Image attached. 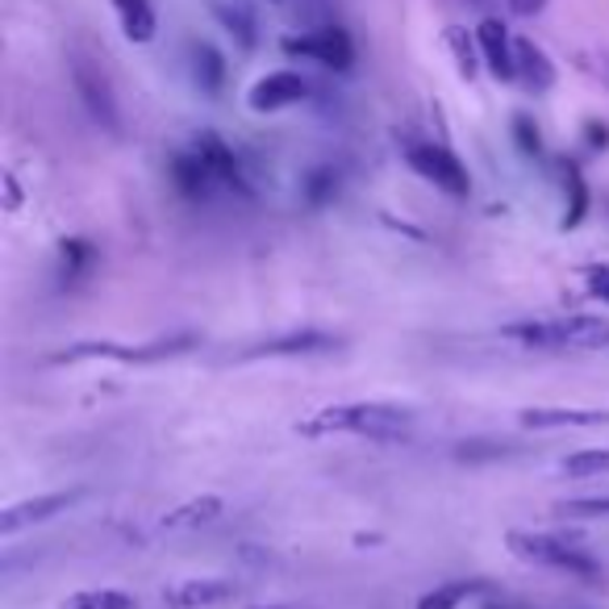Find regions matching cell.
I'll list each match as a JSON object with an SVG mask.
<instances>
[{"label": "cell", "instance_id": "obj_2", "mask_svg": "<svg viewBox=\"0 0 609 609\" xmlns=\"http://www.w3.org/2000/svg\"><path fill=\"white\" fill-rule=\"evenodd\" d=\"M414 426V409L405 405H384V401H359V405H339V409H321L318 422L305 430H351V434H368V439H401Z\"/></svg>", "mask_w": 609, "mask_h": 609}, {"label": "cell", "instance_id": "obj_30", "mask_svg": "<svg viewBox=\"0 0 609 609\" xmlns=\"http://www.w3.org/2000/svg\"><path fill=\"white\" fill-rule=\"evenodd\" d=\"M505 4H509L513 17H538L547 9V0H505Z\"/></svg>", "mask_w": 609, "mask_h": 609}, {"label": "cell", "instance_id": "obj_20", "mask_svg": "<svg viewBox=\"0 0 609 609\" xmlns=\"http://www.w3.org/2000/svg\"><path fill=\"white\" fill-rule=\"evenodd\" d=\"M563 192H568L563 230H572V226H581L584 213H588V185H584V176H581V167H576V163H568V167H563Z\"/></svg>", "mask_w": 609, "mask_h": 609}, {"label": "cell", "instance_id": "obj_7", "mask_svg": "<svg viewBox=\"0 0 609 609\" xmlns=\"http://www.w3.org/2000/svg\"><path fill=\"white\" fill-rule=\"evenodd\" d=\"M305 92H309L305 76H296V72H271L264 80H255V88L246 92V105L255 109V113H280V109L289 105H301Z\"/></svg>", "mask_w": 609, "mask_h": 609}, {"label": "cell", "instance_id": "obj_28", "mask_svg": "<svg viewBox=\"0 0 609 609\" xmlns=\"http://www.w3.org/2000/svg\"><path fill=\"white\" fill-rule=\"evenodd\" d=\"M88 259H92V246L88 242H63V271L67 276H80Z\"/></svg>", "mask_w": 609, "mask_h": 609}, {"label": "cell", "instance_id": "obj_8", "mask_svg": "<svg viewBox=\"0 0 609 609\" xmlns=\"http://www.w3.org/2000/svg\"><path fill=\"white\" fill-rule=\"evenodd\" d=\"M477 42H480V54H484V67L493 72V80H518V63H513V38H509V29L497 22V17H484L477 26Z\"/></svg>", "mask_w": 609, "mask_h": 609}, {"label": "cell", "instance_id": "obj_22", "mask_svg": "<svg viewBox=\"0 0 609 609\" xmlns=\"http://www.w3.org/2000/svg\"><path fill=\"white\" fill-rule=\"evenodd\" d=\"M59 609H134V597L130 593H117V588H88V593L67 597Z\"/></svg>", "mask_w": 609, "mask_h": 609}, {"label": "cell", "instance_id": "obj_24", "mask_svg": "<svg viewBox=\"0 0 609 609\" xmlns=\"http://www.w3.org/2000/svg\"><path fill=\"white\" fill-rule=\"evenodd\" d=\"M480 584L477 581H459V584H443V588H434V593H426L418 609H459L464 597H472Z\"/></svg>", "mask_w": 609, "mask_h": 609}, {"label": "cell", "instance_id": "obj_12", "mask_svg": "<svg viewBox=\"0 0 609 609\" xmlns=\"http://www.w3.org/2000/svg\"><path fill=\"white\" fill-rule=\"evenodd\" d=\"M192 151L201 155V160L210 163L213 167V176H217V185H226V188H246V176H242V167H239V155L217 138L213 130H205L196 142H192Z\"/></svg>", "mask_w": 609, "mask_h": 609}, {"label": "cell", "instance_id": "obj_10", "mask_svg": "<svg viewBox=\"0 0 609 609\" xmlns=\"http://www.w3.org/2000/svg\"><path fill=\"white\" fill-rule=\"evenodd\" d=\"M513 63H518V84L526 92H551L556 84V63L547 59V51L530 38H513Z\"/></svg>", "mask_w": 609, "mask_h": 609}, {"label": "cell", "instance_id": "obj_16", "mask_svg": "<svg viewBox=\"0 0 609 609\" xmlns=\"http://www.w3.org/2000/svg\"><path fill=\"white\" fill-rule=\"evenodd\" d=\"M192 80L205 97H217L226 88V59L210 42H192Z\"/></svg>", "mask_w": 609, "mask_h": 609}, {"label": "cell", "instance_id": "obj_13", "mask_svg": "<svg viewBox=\"0 0 609 609\" xmlns=\"http://www.w3.org/2000/svg\"><path fill=\"white\" fill-rule=\"evenodd\" d=\"M172 180L176 188L185 192V196H210V188L217 185V176H213V167L196 151H180V155H172Z\"/></svg>", "mask_w": 609, "mask_h": 609}, {"label": "cell", "instance_id": "obj_31", "mask_svg": "<svg viewBox=\"0 0 609 609\" xmlns=\"http://www.w3.org/2000/svg\"><path fill=\"white\" fill-rule=\"evenodd\" d=\"M584 134H588V142H593V147H609V126H601V122H588Z\"/></svg>", "mask_w": 609, "mask_h": 609}, {"label": "cell", "instance_id": "obj_9", "mask_svg": "<svg viewBox=\"0 0 609 609\" xmlns=\"http://www.w3.org/2000/svg\"><path fill=\"white\" fill-rule=\"evenodd\" d=\"M72 502H76V493H42V497L9 505V509L0 513V534H17V530L38 526V522H51L54 513H63Z\"/></svg>", "mask_w": 609, "mask_h": 609}, {"label": "cell", "instance_id": "obj_14", "mask_svg": "<svg viewBox=\"0 0 609 609\" xmlns=\"http://www.w3.org/2000/svg\"><path fill=\"white\" fill-rule=\"evenodd\" d=\"M113 13L122 22V34L130 42H138V47L151 42L155 29H160V17H155V4L151 0H113Z\"/></svg>", "mask_w": 609, "mask_h": 609}, {"label": "cell", "instance_id": "obj_25", "mask_svg": "<svg viewBox=\"0 0 609 609\" xmlns=\"http://www.w3.org/2000/svg\"><path fill=\"white\" fill-rule=\"evenodd\" d=\"M556 513H563V518H609V497H576V502H559Z\"/></svg>", "mask_w": 609, "mask_h": 609}, {"label": "cell", "instance_id": "obj_11", "mask_svg": "<svg viewBox=\"0 0 609 609\" xmlns=\"http://www.w3.org/2000/svg\"><path fill=\"white\" fill-rule=\"evenodd\" d=\"M530 430H559V426H609V409H568V405H534L522 409Z\"/></svg>", "mask_w": 609, "mask_h": 609}, {"label": "cell", "instance_id": "obj_3", "mask_svg": "<svg viewBox=\"0 0 609 609\" xmlns=\"http://www.w3.org/2000/svg\"><path fill=\"white\" fill-rule=\"evenodd\" d=\"M509 551L526 563H538V568H559V572H572V576H597V559L563 543V538H551V534H530V530H509Z\"/></svg>", "mask_w": 609, "mask_h": 609}, {"label": "cell", "instance_id": "obj_26", "mask_svg": "<svg viewBox=\"0 0 609 609\" xmlns=\"http://www.w3.org/2000/svg\"><path fill=\"white\" fill-rule=\"evenodd\" d=\"M513 138H518V151H522V155H530V160L543 155V138H538L530 117H513Z\"/></svg>", "mask_w": 609, "mask_h": 609}, {"label": "cell", "instance_id": "obj_33", "mask_svg": "<svg viewBox=\"0 0 609 609\" xmlns=\"http://www.w3.org/2000/svg\"><path fill=\"white\" fill-rule=\"evenodd\" d=\"M601 76H606V84H609V54H601Z\"/></svg>", "mask_w": 609, "mask_h": 609}, {"label": "cell", "instance_id": "obj_15", "mask_svg": "<svg viewBox=\"0 0 609 609\" xmlns=\"http://www.w3.org/2000/svg\"><path fill=\"white\" fill-rule=\"evenodd\" d=\"M326 351H339V339L321 334V330H305V334H289V339H271L264 346H251L246 355H326Z\"/></svg>", "mask_w": 609, "mask_h": 609}, {"label": "cell", "instance_id": "obj_5", "mask_svg": "<svg viewBox=\"0 0 609 609\" xmlns=\"http://www.w3.org/2000/svg\"><path fill=\"white\" fill-rule=\"evenodd\" d=\"M284 54L314 59V63L330 67V72H351V63H355V42H351V34H346L343 26L321 22V26L309 29V34H292V38H284Z\"/></svg>", "mask_w": 609, "mask_h": 609}, {"label": "cell", "instance_id": "obj_6", "mask_svg": "<svg viewBox=\"0 0 609 609\" xmlns=\"http://www.w3.org/2000/svg\"><path fill=\"white\" fill-rule=\"evenodd\" d=\"M405 163H409L422 180H430V185L451 192V196H468V192H472L468 167L455 160V151L439 147V142H414V147H405Z\"/></svg>", "mask_w": 609, "mask_h": 609}, {"label": "cell", "instance_id": "obj_4", "mask_svg": "<svg viewBox=\"0 0 609 609\" xmlns=\"http://www.w3.org/2000/svg\"><path fill=\"white\" fill-rule=\"evenodd\" d=\"M72 84H76V97L80 105L88 109V117L109 134H122V109H117V97H113V84H109L105 67L88 54H72Z\"/></svg>", "mask_w": 609, "mask_h": 609}, {"label": "cell", "instance_id": "obj_19", "mask_svg": "<svg viewBox=\"0 0 609 609\" xmlns=\"http://www.w3.org/2000/svg\"><path fill=\"white\" fill-rule=\"evenodd\" d=\"M217 22L234 34V42H239L242 51H255V42H259V26H255V13L239 4V0H226V4H217Z\"/></svg>", "mask_w": 609, "mask_h": 609}, {"label": "cell", "instance_id": "obj_23", "mask_svg": "<svg viewBox=\"0 0 609 609\" xmlns=\"http://www.w3.org/2000/svg\"><path fill=\"white\" fill-rule=\"evenodd\" d=\"M217 513H221V497H201V502H188L176 513H167L163 526H196V522H213Z\"/></svg>", "mask_w": 609, "mask_h": 609}, {"label": "cell", "instance_id": "obj_35", "mask_svg": "<svg viewBox=\"0 0 609 609\" xmlns=\"http://www.w3.org/2000/svg\"><path fill=\"white\" fill-rule=\"evenodd\" d=\"M267 609H284V606H267Z\"/></svg>", "mask_w": 609, "mask_h": 609}, {"label": "cell", "instance_id": "obj_34", "mask_svg": "<svg viewBox=\"0 0 609 609\" xmlns=\"http://www.w3.org/2000/svg\"><path fill=\"white\" fill-rule=\"evenodd\" d=\"M484 609H522V606H505V601H493V606H484Z\"/></svg>", "mask_w": 609, "mask_h": 609}, {"label": "cell", "instance_id": "obj_1", "mask_svg": "<svg viewBox=\"0 0 609 609\" xmlns=\"http://www.w3.org/2000/svg\"><path fill=\"white\" fill-rule=\"evenodd\" d=\"M505 339L534 351H601L609 346L606 318H556V321H513L502 330Z\"/></svg>", "mask_w": 609, "mask_h": 609}, {"label": "cell", "instance_id": "obj_29", "mask_svg": "<svg viewBox=\"0 0 609 609\" xmlns=\"http://www.w3.org/2000/svg\"><path fill=\"white\" fill-rule=\"evenodd\" d=\"M588 292L609 305V267H593V271H588Z\"/></svg>", "mask_w": 609, "mask_h": 609}, {"label": "cell", "instance_id": "obj_32", "mask_svg": "<svg viewBox=\"0 0 609 609\" xmlns=\"http://www.w3.org/2000/svg\"><path fill=\"white\" fill-rule=\"evenodd\" d=\"M4 205H9V210H17V205H22V188H17L13 176H4Z\"/></svg>", "mask_w": 609, "mask_h": 609}, {"label": "cell", "instance_id": "obj_17", "mask_svg": "<svg viewBox=\"0 0 609 609\" xmlns=\"http://www.w3.org/2000/svg\"><path fill=\"white\" fill-rule=\"evenodd\" d=\"M443 42H447V51L455 54V72H459L464 80H477L480 63H484V54H480V42H477V29L447 26V29H443Z\"/></svg>", "mask_w": 609, "mask_h": 609}, {"label": "cell", "instance_id": "obj_21", "mask_svg": "<svg viewBox=\"0 0 609 609\" xmlns=\"http://www.w3.org/2000/svg\"><path fill=\"white\" fill-rule=\"evenodd\" d=\"M563 477H606L609 472V447H588V451H576V455H568L563 464Z\"/></svg>", "mask_w": 609, "mask_h": 609}, {"label": "cell", "instance_id": "obj_27", "mask_svg": "<svg viewBox=\"0 0 609 609\" xmlns=\"http://www.w3.org/2000/svg\"><path fill=\"white\" fill-rule=\"evenodd\" d=\"M339 192V176L334 172H314L309 180H305V196L314 201V205H321V201H330Z\"/></svg>", "mask_w": 609, "mask_h": 609}, {"label": "cell", "instance_id": "obj_18", "mask_svg": "<svg viewBox=\"0 0 609 609\" xmlns=\"http://www.w3.org/2000/svg\"><path fill=\"white\" fill-rule=\"evenodd\" d=\"M239 588L230 581H188L185 588H176L172 593V606L180 609H196V606H221V601H230Z\"/></svg>", "mask_w": 609, "mask_h": 609}]
</instances>
